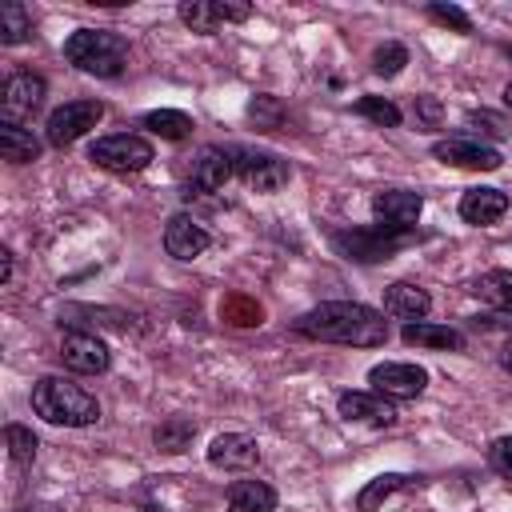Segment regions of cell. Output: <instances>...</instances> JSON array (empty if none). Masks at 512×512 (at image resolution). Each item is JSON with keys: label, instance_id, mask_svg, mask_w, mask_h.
<instances>
[{"label": "cell", "instance_id": "1", "mask_svg": "<svg viewBox=\"0 0 512 512\" xmlns=\"http://www.w3.org/2000/svg\"><path fill=\"white\" fill-rule=\"evenodd\" d=\"M296 332L324 344H348V348H380L388 340V320L356 300H328L308 308L296 320Z\"/></svg>", "mask_w": 512, "mask_h": 512}, {"label": "cell", "instance_id": "2", "mask_svg": "<svg viewBox=\"0 0 512 512\" xmlns=\"http://www.w3.org/2000/svg\"><path fill=\"white\" fill-rule=\"evenodd\" d=\"M32 412L48 424H64V428H88L100 420V404L92 392H84L80 384L64 380V376H40L32 384Z\"/></svg>", "mask_w": 512, "mask_h": 512}, {"label": "cell", "instance_id": "3", "mask_svg": "<svg viewBox=\"0 0 512 512\" xmlns=\"http://www.w3.org/2000/svg\"><path fill=\"white\" fill-rule=\"evenodd\" d=\"M64 56H68L80 72L112 80V76H120L124 64H128V44H124V36H116V32H108V28H76V32L64 40Z\"/></svg>", "mask_w": 512, "mask_h": 512}, {"label": "cell", "instance_id": "4", "mask_svg": "<svg viewBox=\"0 0 512 512\" xmlns=\"http://www.w3.org/2000/svg\"><path fill=\"white\" fill-rule=\"evenodd\" d=\"M88 160L108 168V172H124L128 176V172H144L152 164V144L144 136H136V132H116V136L92 140Z\"/></svg>", "mask_w": 512, "mask_h": 512}, {"label": "cell", "instance_id": "5", "mask_svg": "<svg viewBox=\"0 0 512 512\" xmlns=\"http://www.w3.org/2000/svg\"><path fill=\"white\" fill-rule=\"evenodd\" d=\"M100 120H104V104H100V100H68V104H60V108L48 112V120H44V140H48L52 148H68V144H76L88 128H96Z\"/></svg>", "mask_w": 512, "mask_h": 512}, {"label": "cell", "instance_id": "6", "mask_svg": "<svg viewBox=\"0 0 512 512\" xmlns=\"http://www.w3.org/2000/svg\"><path fill=\"white\" fill-rule=\"evenodd\" d=\"M232 164H236V176L256 188V192H280L292 176L288 160H280L276 152H256V148H232Z\"/></svg>", "mask_w": 512, "mask_h": 512}, {"label": "cell", "instance_id": "7", "mask_svg": "<svg viewBox=\"0 0 512 512\" xmlns=\"http://www.w3.org/2000/svg\"><path fill=\"white\" fill-rule=\"evenodd\" d=\"M372 392L388 396V400H416L428 384V372L420 364H404V360H384L368 372Z\"/></svg>", "mask_w": 512, "mask_h": 512}, {"label": "cell", "instance_id": "8", "mask_svg": "<svg viewBox=\"0 0 512 512\" xmlns=\"http://www.w3.org/2000/svg\"><path fill=\"white\" fill-rule=\"evenodd\" d=\"M432 156H436L440 164L472 168V172H496V168L504 164V156H500L492 144H480V140H468V136L436 140V144H432Z\"/></svg>", "mask_w": 512, "mask_h": 512}, {"label": "cell", "instance_id": "9", "mask_svg": "<svg viewBox=\"0 0 512 512\" xmlns=\"http://www.w3.org/2000/svg\"><path fill=\"white\" fill-rule=\"evenodd\" d=\"M404 240H408L404 228H384V224H376L372 232H340L332 244H336L340 252H348L352 260H368V264H376V260H388Z\"/></svg>", "mask_w": 512, "mask_h": 512}, {"label": "cell", "instance_id": "10", "mask_svg": "<svg viewBox=\"0 0 512 512\" xmlns=\"http://www.w3.org/2000/svg\"><path fill=\"white\" fill-rule=\"evenodd\" d=\"M60 360H64L68 372L96 376V372H108L112 352H108V344H104L96 332H68V336L60 340Z\"/></svg>", "mask_w": 512, "mask_h": 512}, {"label": "cell", "instance_id": "11", "mask_svg": "<svg viewBox=\"0 0 512 512\" xmlns=\"http://www.w3.org/2000/svg\"><path fill=\"white\" fill-rule=\"evenodd\" d=\"M176 16L192 32H216L220 24H240L252 16V4H232V0H184Z\"/></svg>", "mask_w": 512, "mask_h": 512}, {"label": "cell", "instance_id": "12", "mask_svg": "<svg viewBox=\"0 0 512 512\" xmlns=\"http://www.w3.org/2000/svg\"><path fill=\"white\" fill-rule=\"evenodd\" d=\"M420 212H424V196H420V192L384 188V192L372 196V216H376V224H384V228H404V232H412V224L420 220Z\"/></svg>", "mask_w": 512, "mask_h": 512}, {"label": "cell", "instance_id": "13", "mask_svg": "<svg viewBox=\"0 0 512 512\" xmlns=\"http://www.w3.org/2000/svg\"><path fill=\"white\" fill-rule=\"evenodd\" d=\"M336 408L352 424H372V428H392L396 424V404L380 392H340Z\"/></svg>", "mask_w": 512, "mask_h": 512}, {"label": "cell", "instance_id": "14", "mask_svg": "<svg viewBox=\"0 0 512 512\" xmlns=\"http://www.w3.org/2000/svg\"><path fill=\"white\" fill-rule=\"evenodd\" d=\"M260 460V444L244 432H224L208 444V464L224 468V472H248Z\"/></svg>", "mask_w": 512, "mask_h": 512}, {"label": "cell", "instance_id": "15", "mask_svg": "<svg viewBox=\"0 0 512 512\" xmlns=\"http://www.w3.org/2000/svg\"><path fill=\"white\" fill-rule=\"evenodd\" d=\"M44 92H48V84H44V76H36V72H16V76H8V84H4V120L16 124V116H32V112L44 104Z\"/></svg>", "mask_w": 512, "mask_h": 512}, {"label": "cell", "instance_id": "16", "mask_svg": "<svg viewBox=\"0 0 512 512\" xmlns=\"http://www.w3.org/2000/svg\"><path fill=\"white\" fill-rule=\"evenodd\" d=\"M428 308H432V296L420 284H412V280H396V284L384 288V312L396 316V320H404V324L424 320Z\"/></svg>", "mask_w": 512, "mask_h": 512}, {"label": "cell", "instance_id": "17", "mask_svg": "<svg viewBox=\"0 0 512 512\" xmlns=\"http://www.w3.org/2000/svg\"><path fill=\"white\" fill-rule=\"evenodd\" d=\"M164 248H168V256H176V260H196L204 248H208V232H204V224L200 220H192V216H172L168 220V228H164Z\"/></svg>", "mask_w": 512, "mask_h": 512}, {"label": "cell", "instance_id": "18", "mask_svg": "<svg viewBox=\"0 0 512 512\" xmlns=\"http://www.w3.org/2000/svg\"><path fill=\"white\" fill-rule=\"evenodd\" d=\"M508 212V192H500V188H468L464 196H460V220H468V224H496L500 216Z\"/></svg>", "mask_w": 512, "mask_h": 512}, {"label": "cell", "instance_id": "19", "mask_svg": "<svg viewBox=\"0 0 512 512\" xmlns=\"http://www.w3.org/2000/svg\"><path fill=\"white\" fill-rule=\"evenodd\" d=\"M232 172H236L232 152H224V148H204V152L196 156V164H192V188H200V192H220V188L232 180Z\"/></svg>", "mask_w": 512, "mask_h": 512}, {"label": "cell", "instance_id": "20", "mask_svg": "<svg viewBox=\"0 0 512 512\" xmlns=\"http://www.w3.org/2000/svg\"><path fill=\"white\" fill-rule=\"evenodd\" d=\"M400 340L404 344H416V348H440V352H464V332L448 328V324H428V320H416V324H404L400 328Z\"/></svg>", "mask_w": 512, "mask_h": 512}, {"label": "cell", "instance_id": "21", "mask_svg": "<svg viewBox=\"0 0 512 512\" xmlns=\"http://www.w3.org/2000/svg\"><path fill=\"white\" fill-rule=\"evenodd\" d=\"M0 156L8 164H32L40 156V140L32 136V128L12 124V120H0Z\"/></svg>", "mask_w": 512, "mask_h": 512}, {"label": "cell", "instance_id": "22", "mask_svg": "<svg viewBox=\"0 0 512 512\" xmlns=\"http://www.w3.org/2000/svg\"><path fill=\"white\" fill-rule=\"evenodd\" d=\"M276 488L264 480H236L228 488V512H272Z\"/></svg>", "mask_w": 512, "mask_h": 512}, {"label": "cell", "instance_id": "23", "mask_svg": "<svg viewBox=\"0 0 512 512\" xmlns=\"http://www.w3.org/2000/svg\"><path fill=\"white\" fill-rule=\"evenodd\" d=\"M472 296L488 308H500V312H512V268H492L484 276L472 280Z\"/></svg>", "mask_w": 512, "mask_h": 512}, {"label": "cell", "instance_id": "24", "mask_svg": "<svg viewBox=\"0 0 512 512\" xmlns=\"http://www.w3.org/2000/svg\"><path fill=\"white\" fill-rule=\"evenodd\" d=\"M140 128H148L160 140H184L192 132V116L188 112H176V108H156V112H144L140 116Z\"/></svg>", "mask_w": 512, "mask_h": 512}, {"label": "cell", "instance_id": "25", "mask_svg": "<svg viewBox=\"0 0 512 512\" xmlns=\"http://www.w3.org/2000/svg\"><path fill=\"white\" fill-rule=\"evenodd\" d=\"M32 36V12L16 0L0 8V44H24Z\"/></svg>", "mask_w": 512, "mask_h": 512}, {"label": "cell", "instance_id": "26", "mask_svg": "<svg viewBox=\"0 0 512 512\" xmlns=\"http://www.w3.org/2000/svg\"><path fill=\"white\" fill-rule=\"evenodd\" d=\"M192 436H196V424L184 420V416H172V420H164V424L152 432V444H156L160 452H184V448L192 444Z\"/></svg>", "mask_w": 512, "mask_h": 512}, {"label": "cell", "instance_id": "27", "mask_svg": "<svg viewBox=\"0 0 512 512\" xmlns=\"http://www.w3.org/2000/svg\"><path fill=\"white\" fill-rule=\"evenodd\" d=\"M508 132H512L508 120L496 116V112H484V108H480V112H468V116H464V136H468V140H480V144H484V140H504Z\"/></svg>", "mask_w": 512, "mask_h": 512}, {"label": "cell", "instance_id": "28", "mask_svg": "<svg viewBox=\"0 0 512 512\" xmlns=\"http://www.w3.org/2000/svg\"><path fill=\"white\" fill-rule=\"evenodd\" d=\"M404 484H408V476H400V472H384V476H376L372 484L360 488L356 508H360V512H376V504H380L384 496H392L396 488H404Z\"/></svg>", "mask_w": 512, "mask_h": 512}, {"label": "cell", "instance_id": "29", "mask_svg": "<svg viewBox=\"0 0 512 512\" xmlns=\"http://www.w3.org/2000/svg\"><path fill=\"white\" fill-rule=\"evenodd\" d=\"M352 108H356V116L372 120L376 128H396L400 124V108L392 100H384V96H360Z\"/></svg>", "mask_w": 512, "mask_h": 512}, {"label": "cell", "instance_id": "30", "mask_svg": "<svg viewBox=\"0 0 512 512\" xmlns=\"http://www.w3.org/2000/svg\"><path fill=\"white\" fill-rule=\"evenodd\" d=\"M408 64V48L404 44H396V40H388V44H380L376 52H372V72L376 76H384V80H392V76H400V68Z\"/></svg>", "mask_w": 512, "mask_h": 512}, {"label": "cell", "instance_id": "31", "mask_svg": "<svg viewBox=\"0 0 512 512\" xmlns=\"http://www.w3.org/2000/svg\"><path fill=\"white\" fill-rule=\"evenodd\" d=\"M4 440H8V456H12L16 464H28V460L36 456V436H32L24 424H8V428H4Z\"/></svg>", "mask_w": 512, "mask_h": 512}, {"label": "cell", "instance_id": "32", "mask_svg": "<svg viewBox=\"0 0 512 512\" xmlns=\"http://www.w3.org/2000/svg\"><path fill=\"white\" fill-rule=\"evenodd\" d=\"M412 112H416V120L424 124V128H440V120H444V104L436 100V96H416L412 100Z\"/></svg>", "mask_w": 512, "mask_h": 512}, {"label": "cell", "instance_id": "33", "mask_svg": "<svg viewBox=\"0 0 512 512\" xmlns=\"http://www.w3.org/2000/svg\"><path fill=\"white\" fill-rule=\"evenodd\" d=\"M428 16L440 20V24H452L456 32H472V20H468L456 4H428Z\"/></svg>", "mask_w": 512, "mask_h": 512}, {"label": "cell", "instance_id": "34", "mask_svg": "<svg viewBox=\"0 0 512 512\" xmlns=\"http://www.w3.org/2000/svg\"><path fill=\"white\" fill-rule=\"evenodd\" d=\"M488 464H492L500 476H508V480H512V436L492 440V448H488Z\"/></svg>", "mask_w": 512, "mask_h": 512}, {"label": "cell", "instance_id": "35", "mask_svg": "<svg viewBox=\"0 0 512 512\" xmlns=\"http://www.w3.org/2000/svg\"><path fill=\"white\" fill-rule=\"evenodd\" d=\"M500 364H504V372H512V340H504V348H500Z\"/></svg>", "mask_w": 512, "mask_h": 512}, {"label": "cell", "instance_id": "36", "mask_svg": "<svg viewBox=\"0 0 512 512\" xmlns=\"http://www.w3.org/2000/svg\"><path fill=\"white\" fill-rule=\"evenodd\" d=\"M0 256H4V272H0V276H4V284H8V280H12V252H8V248H4V252H0Z\"/></svg>", "mask_w": 512, "mask_h": 512}, {"label": "cell", "instance_id": "37", "mask_svg": "<svg viewBox=\"0 0 512 512\" xmlns=\"http://www.w3.org/2000/svg\"><path fill=\"white\" fill-rule=\"evenodd\" d=\"M504 100H508V108H512V84H508V88H504Z\"/></svg>", "mask_w": 512, "mask_h": 512}]
</instances>
